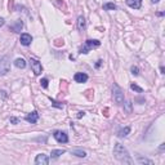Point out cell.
<instances>
[{
    "instance_id": "cell-30",
    "label": "cell",
    "mask_w": 165,
    "mask_h": 165,
    "mask_svg": "<svg viewBox=\"0 0 165 165\" xmlns=\"http://www.w3.org/2000/svg\"><path fill=\"white\" fill-rule=\"evenodd\" d=\"M160 71H161V74H164V71H165V70H164V67H163V66L160 67Z\"/></svg>"
},
{
    "instance_id": "cell-14",
    "label": "cell",
    "mask_w": 165,
    "mask_h": 165,
    "mask_svg": "<svg viewBox=\"0 0 165 165\" xmlns=\"http://www.w3.org/2000/svg\"><path fill=\"white\" fill-rule=\"evenodd\" d=\"M129 133H130V126H125V128H123V129L119 130L117 137H119V138H125Z\"/></svg>"
},
{
    "instance_id": "cell-17",
    "label": "cell",
    "mask_w": 165,
    "mask_h": 165,
    "mask_svg": "<svg viewBox=\"0 0 165 165\" xmlns=\"http://www.w3.org/2000/svg\"><path fill=\"white\" fill-rule=\"evenodd\" d=\"M14 66L18 68H25L26 67V61L23 58H17L14 61Z\"/></svg>"
},
{
    "instance_id": "cell-25",
    "label": "cell",
    "mask_w": 165,
    "mask_h": 165,
    "mask_svg": "<svg viewBox=\"0 0 165 165\" xmlns=\"http://www.w3.org/2000/svg\"><path fill=\"white\" fill-rule=\"evenodd\" d=\"M11 123L17 124V123H18V119H17V117H11Z\"/></svg>"
},
{
    "instance_id": "cell-5",
    "label": "cell",
    "mask_w": 165,
    "mask_h": 165,
    "mask_svg": "<svg viewBox=\"0 0 165 165\" xmlns=\"http://www.w3.org/2000/svg\"><path fill=\"white\" fill-rule=\"evenodd\" d=\"M30 65H31V68H33L35 75H40L41 74V71H43V66H41V63L38 61V59L31 58L30 59Z\"/></svg>"
},
{
    "instance_id": "cell-19",
    "label": "cell",
    "mask_w": 165,
    "mask_h": 165,
    "mask_svg": "<svg viewBox=\"0 0 165 165\" xmlns=\"http://www.w3.org/2000/svg\"><path fill=\"white\" fill-rule=\"evenodd\" d=\"M137 161H138L139 164H148V165H152L154 164L152 160H148V159H146V157H138V159H137Z\"/></svg>"
},
{
    "instance_id": "cell-8",
    "label": "cell",
    "mask_w": 165,
    "mask_h": 165,
    "mask_svg": "<svg viewBox=\"0 0 165 165\" xmlns=\"http://www.w3.org/2000/svg\"><path fill=\"white\" fill-rule=\"evenodd\" d=\"M22 27H23V22H22L21 20H17L14 23L9 26V30L13 31V33H20V31L22 30Z\"/></svg>"
},
{
    "instance_id": "cell-3",
    "label": "cell",
    "mask_w": 165,
    "mask_h": 165,
    "mask_svg": "<svg viewBox=\"0 0 165 165\" xmlns=\"http://www.w3.org/2000/svg\"><path fill=\"white\" fill-rule=\"evenodd\" d=\"M99 45H101V41L89 39V40H86V41H85L84 47H81L80 53H81V54H88V53L90 52V49H92V48H94V47H99Z\"/></svg>"
},
{
    "instance_id": "cell-28",
    "label": "cell",
    "mask_w": 165,
    "mask_h": 165,
    "mask_svg": "<svg viewBox=\"0 0 165 165\" xmlns=\"http://www.w3.org/2000/svg\"><path fill=\"white\" fill-rule=\"evenodd\" d=\"M84 114H85V112H79V115H77V117H81V116H84Z\"/></svg>"
},
{
    "instance_id": "cell-26",
    "label": "cell",
    "mask_w": 165,
    "mask_h": 165,
    "mask_svg": "<svg viewBox=\"0 0 165 165\" xmlns=\"http://www.w3.org/2000/svg\"><path fill=\"white\" fill-rule=\"evenodd\" d=\"M4 23H5V21H4V18H3V17H0V27L4 26Z\"/></svg>"
},
{
    "instance_id": "cell-10",
    "label": "cell",
    "mask_w": 165,
    "mask_h": 165,
    "mask_svg": "<svg viewBox=\"0 0 165 165\" xmlns=\"http://www.w3.org/2000/svg\"><path fill=\"white\" fill-rule=\"evenodd\" d=\"M74 80L76 82H85L88 80V75L84 74V72H76L75 76H74Z\"/></svg>"
},
{
    "instance_id": "cell-9",
    "label": "cell",
    "mask_w": 165,
    "mask_h": 165,
    "mask_svg": "<svg viewBox=\"0 0 165 165\" xmlns=\"http://www.w3.org/2000/svg\"><path fill=\"white\" fill-rule=\"evenodd\" d=\"M20 41L22 45H25V47H27V45L31 44V41H33V38H31L30 34H22L21 38H20Z\"/></svg>"
},
{
    "instance_id": "cell-27",
    "label": "cell",
    "mask_w": 165,
    "mask_h": 165,
    "mask_svg": "<svg viewBox=\"0 0 165 165\" xmlns=\"http://www.w3.org/2000/svg\"><path fill=\"white\" fill-rule=\"evenodd\" d=\"M101 63H102V61H101V59H99V61L97 62V65H95V67H97V68H98V67L101 66Z\"/></svg>"
},
{
    "instance_id": "cell-20",
    "label": "cell",
    "mask_w": 165,
    "mask_h": 165,
    "mask_svg": "<svg viewBox=\"0 0 165 165\" xmlns=\"http://www.w3.org/2000/svg\"><path fill=\"white\" fill-rule=\"evenodd\" d=\"M130 89L134 90V92H138V93H142V92H143V89H142L141 86H138L137 84H134V82H132L130 84Z\"/></svg>"
},
{
    "instance_id": "cell-21",
    "label": "cell",
    "mask_w": 165,
    "mask_h": 165,
    "mask_svg": "<svg viewBox=\"0 0 165 165\" xmlns=\"http://www.w3.org/2000/svg\"><path fill=\"white\" fill-rule=\"evenodd\" d=\"M130 71H132V74L134 75V76H137V75L139 74V72H138L139 70H138V67H137V66H133V67L130 68Z\"/></svg>"
},
{
    "instance_id": "cell-4",
    "label": "cell",
    "mask_w": 165,
    "mask_h": 165,
    "mask_svg": "<svg viewBox=\"0 0 165 165\" xmlns=\"http://www.w3.org/2000/svg\"><path fill=\"white\" fill-rule=\"evenodd\" d=\"M9 70H11V59L8 56H5L0 59V76L8 74Z\"/></svg>"
},
{
    "instance_id": "cell-1",
    "label": "cell",
    "mask_w": 165,
    "mask_h": 165,
    "mask_svg": "<svg viewBox=\"0 0 165 165\" xmlns=\"http://www.w3.org/2000/svg\"><path fill=\"white\" fill-rule=\"evenodd\" d=\"M114 156H115L116 160H119L120 163L124 164H133L134 161L132 160L128 150L124 147L121 143H115V147H114Z\"/></svg>"
},
{
    "instance_id": "cell-6",
    "label": "cell",
    "mask_w": 165,
    "mask_h": 165,
    "mask_svg": "<svg viewBox=\"0 0 165 165\" xmlns=\"http://www.w3.org/2000/svg\"><path fill=\"white\" fill-rule=\"evenodd\" d=\"M53 137L56 138L57 142H59V143H67V142H68V137H67V134L65 132L57 130V132H54Z\"/></svg>"
},
{
    "instance_id": "cell-29",
    "label": "cell",
    "mask_w": 165,
    "mask_h": 165,
    "mask_svg": "<svg viewBox=\"0 0 165 165\" xmlns=\"http://www.w3.org/2000/svg\"><path fill=\"white\" fill-rule=\"evenodd\" d=\"M160 2V0H151V3H152V4H156V3H159Z\"/></svg>"
},
{
    "instance_id": "cell-2",
    "label": "cell",
    "mask_w": 165,
    "mask_h": 165,
    "mask_svg": "<svg viewBox=\"0 0 165 165\" xmlns=\"http://www.w3.org/2000/svg\"><path fill=\"white\" fill-rule=\"evenodd\" d=\"M112 95L114 99L117 104H123L124 103V92L121 90V88L117 84H114L112 86Z\"/></svg>"
},
{
    "instance_id": "cell-11",
    "label": "cell",
    "mask_w": 165,
    "mask_h": 165,
    "mask_svg": "<svg viewBox=\"0 0 165 165\" xmlns=\"http://www.w3.org/2000/svg\"><path fill=\"white\" fill-rule=\"evenodd\" d=\"M38 120H39V114L36 111H33L31 114H29V115L26 116V121H29L31 124H35Z\"/></svg>"
},
{
    "instance_id": "cell-7",
    "label": "cell",
    "mask_w": 165,
    "mask_h": 165,
    "mask_svg": "<svg viewBox=\"0 0 165 165\" xmlns=\"http://www.w3.org/2000/svg\"><path fill=\"white\" fill-rule=\"evenodd\" d=\"M35 164H38V165H48L49 164V157L47 156V155H44V154H39L38 156L35 157Z\"/></svg>"
},
{
    "instance_id": "cell-13",
    "label": "cell",
    "mask_w": 165,
    "mask_h": 165,
    "mask_svg": "<svg viewBox=\"0 0 165 165\" xmlns=\"http://www.w3.org/2000/svg\"><path fill=\"white\" fill-rule=\"evenodd\" d=\"M85 27H86V22H85V18L80 16L79 18H77V30L80 31V33H82V31L85 30Z\"/></svg>"
},
{
    "instance_id": "cell-23",
    "label": "cell",
    "mask_w": 165,
    "mask_h": 165,
    "mask_svg": "<svg viewBox=\"0 0 165 165\" xmlns=\"http://www.w3.org/2000/svg\"><path fill=\"white\" fill-rule=\"evenodd\" d=\"M125 106H126V112H130L132 111V102L130 101H128V102L125 103Z\"/></svg>"
},
{
    "instance_id": "cell-18",
    "label": "cell",
    "mask_w": 165,
    "mask_h": 165,
    "mask_svg": "<svg viewBox=\"0 0 165 165\" xmlns=\"http://www.w3.org/2000/svg\"><path fill=\"white\" fill-rule=\"evenodd\" d=\"M103 9H104V11H115L116 5H115L114 3H106V4L103 5Z\"/></svg>"
},
{
    "instance_id": "cell-12",
    "label": "cell",
    "mask_w": 165,
    "mask_h": 165,
    "mask_svg": "<svg viewBox=\"0 0 165 165\" xmlns=\"http://www.w3.org/2000/svg\"><path fill=\"white\" fill-rule=\"evenodd\" d=\"M126 5L133 9H139L142 5V0H126Z\"/></svg>"
},
{
    "instance_id": "cell-15",
    "label": "cell",
    "mask_w": 165,
    "mask_h": 165,
    "mask_svg": "<svg viewBox=\"0 0 165 165\" xmlns=\"http://www.w3.org/2000/svg\"><path fill=\"white\" fill-rule=\"evenodd\" d=\"M71 154L75 155V156H77V157H85V156H86V152H85V151H84V150H80V148L71 150Z\"/></svg>"
},
{
    "instance_id": "cell-24",
    "label": "cell",
    "mask_w": 165,
    "mask_h": 165,
    "mask_svg": "<svg viewBox=\"0 0 165 165\" xmlns=\"http://www.w3.org/2000/svg\"><path fill=\"white\" fill-rule=\"evenodd\" d=\"M52 103H53V106H56L58 108H63V104H59L58 102H56V101H52Z\"/></svg>"
},
{
    "instance_id": "cell-22",
    "label": "cell",
    "mask_w": 165,
    "mask_h": 165,
    "mask_svg": "<svg viewBox=\"0 0 165 165\" xmlns=\"http://www.w3.org/2000/svg\"><path fill=\"white\" fill-rule=\"evenodd\" d=\"M40 84H41V86H43V88L47 89V88H48V79H45V77H44V79H41Z\"/></svg>"
},
{
    "instance_id": "cell-16",
    "label": "cell",
    "mask_w": 165,
    "mask_h": 165,
    "mask_svg": "<svg viewBox=\"0 0 165 165\" xmlns=\"http://www.w3.org/2000/svg\"><path fill=\"white\" fill-rule=\"evenodd\" d=\"M66 151L65 150H52V152H50V157L52 159H57V157H59L61 155H63Z\"/></svg>"
}]
</instances>
